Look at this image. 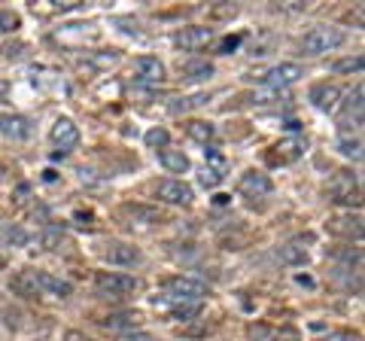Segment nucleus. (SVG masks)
Wrapping results in <instances>:
<instances>
[{
  "instance_id": "obj_1",
  "label": "nucleus",
  "mask_w": 365,
  "mask_h": 341,
  "mask_svg": "<svg viewBox=\"0 0 365 341\" xmlns=\"http://www.w3.org/2000/svg\"><path fill=\"white\" fill-rule=\"evenodd\" d=\"M347 34L341 28H332V25H319V28H311L302 37V52L304 55H326V52H335L338 46H344Z\"/></svg>"
},
{
  "instance_id": "obj_2",
  "label": "nucleus",
  "mask_w": 365,
  "mask_h": 341,
  "mask_svg": "<svg viewBox=\"0 0 365 341\" xmlns=\"http://www.w3.org/2000/svg\"><path fill=\"white\" fill-rule=\"evenodd\" d=\"M162 290L170 305H192V302H204L207 283H201L195 278H170V280H165Z\"/></svg>"
},
{
  "instance_id": "obj_3",
  "label": "nucleus",
  "mask_w": 365,
  "mask_h": 341,
  "mask_svg": "<svg viewBox=\"0 0 365 341\" xmlns=\"http://www.w3.org/2000/svg\"><path fill=\"white\" fill-rule=\"evenodd\" d=\"M329 201L335 204H344V208H359L362 204V192H359V180L347 174V170H338V174L329 180V189H326Z\"/></svg>"
},
{
  "instance_id": "obj_4",
  "label": "nucleus",
  "mask_w": 365,
  "mask_h": 341,
  "mask_svg": "<svg viewBox=\"0 0 365 341\" xmlns=\"http://www.w3.org/2000/svg\"><path fill=\"white\" fill-rule=\"evenodd\" d=\"M302 76H304V71H302L299 61H283V64H277V67H271V71L262 76V83H265L271 92H280V88L295 86Z\"/></svg>"
},
{
  "instance_id": "obj_5",
  "label": "nucleus",
  "mask_w": 365,
  "mask_h": 341,
  "mask_svg": "<svg viewBox=\"0 0 365 341\" xmlns=\"http://www.w3.org/2000/svg\"><path fill=\"white\" fill-rule=\"evenodd\" d=\"M95 287L104 295H128L137 290V280L131 275H122V271H101L95 278Z\"/></svg>"
},
{
  "instance_id": "obj_6",
  "label": "nucleus",
  "mask_w": 365,
  "mask_h": 341,
  "mask_svg": "<svg viewBox=\"0 0 365 341\" xmlns=\"http://www.w3.org/2000/svg\"><path fill=\"white\" fill-rule=\"evenodd\" d=\"M0 134H4L6 141H28L34 134V125L28 116H21V113H0Z\"/></svg>"
},
{
  "instance_id": "obj_7",
  "label": "nucleus",
  "mask_w": 365,
  "mask_h": 341,
  "mask_svg": "<svg viewBox=\"0 0 365 341\" xmlns=\"http://www.w3.org/2000/svg\"><path fill=\"white\" fill-rule=\"evenodd\" d=\"M49 138H52V143L58 146L61 156H64V153H71L73 146L79 143V128H76V122H73V119L61 116V119H55L52 131H49Z\"/></svg>"
},
{
  "instance_id": "obj_8",
  "label": "nucleus",
  "mask_w": 365,
  "mask_h": 341,
  "mask_svg": "<svg viewBox=\"0 0 365 341\" xmlns=\"http://www.w3.org/2000/svg\"><path fill=\"white\" fill-rule=\"evenodd\" d=\"M155 198L165 204H192V186L182 183V180H162L155 186Z\"/></svg>"
},
{
  "instance_id": "obj_9",
  "label": "nucleus",
  "mask_w": 365,
  "mask_h": 341,
  "mask_svg": "<svg viewBox=\"0 0 365 341\" xmlns=\"http://www.w3.org/2000/svg\"><path fill=\"white\" fill-rule=\"evenodd\" d=\"M134 76H137V83L158 86V83H165V64L153 58V55H140V58H134Z\"/></svg>"
},
{
  "instance_id": "obj_10",
  "label": "nucleus",
  "mask_w": 365,
  "mask_h": 341,
  "mask_svg": "<svg viewBox=\"0 0 365 341\" xmlns=\"http://www.w3.org/2000/svg\"><path fill=\"white\" fill-rule=\"evenodd\" d=\"M213 40V31L210 28H182L177 37H174V46L177 49H182V52H198V49H204L207 43Z\"/></svg>"
},
{
  "instance_id": "obj_11",
  "label": "nucleus",
  "mask_w": 365,
  "mask_h": 341,
  "mask_svg": "<svg viewBox=\"0 0 365 341\" xmlns=\"http://www.w3.org/2000/svg\"><path fill=\"white\" fill-rule=\"evenodd\" d=\"M326 229H329V235H335V238H362V217L359 213H341V217H332L326 223Z\"/></svg>"
},
{
  "instance_id": "obj_12",
  "label": "nucleus",
  "mask_w": 365,
  "mask_h": 341,
  "mask_svg": "<svg viewBox=\"0 0 365 341\" xmlns=\"http://www.w3.org/2000/svg\"><path fill=\"white\" fill-rule=\"evenodd\" d=\"M237 189H241V195H247V198H262L274 189V183H271L268 174H262V170H247V174L237 180Z\"/></svg>"
},
{
  "instance_id": "obj_13",
  "label": "nucleus",
  "mask_w": 365,
  "mask_h": 341,
  "mask_svg": "<svg viewBox=\"0 0 365 341\" xmlns=\"http://www.w3.org/2000/svg\"><path fill=\"white\" fill-rule=\"evenodd\" d=\"M311 104L323 113H335L341 107V88L332 83H319L311 88Z\"/></svg>"
},
{
  "instance_id": "obj_14",
  "label": "nucleus",
  "mask_w": 365,
  "mask_h": 341,
  "mask_svg": "<svg viewBox=\"0 0 365 341\" xmlns=\"http://www.w3.org/2000/svg\"><path fill=\"white\" fill-rule=\"evenodd\" d=\"M304 150H307V141L304 138H287V141H280L277 146H274L271 162H280V165L299 162V158L304 156Z\"/></svg>"
},
{
  "instance_id": "obj_15",
  "label": "nucleus",
  "mask_w": 365,
  "mask_h": 341,
  "mask_svg": "<svg viewBox=\"0 0 365 341\" xmlns=\"http://www.w3.org/2000/svg\"><path fill=\"white\" fill-rule=\"evenodd\" d=\"M362 86H356L353 92L347 95V101L341 107H344V116H341V128H350V122H353V128H359L362 125Z\"/></svg>"
},
{
  "instance_id": "obj_16",
  "label": "nucleus",
  "mask_w": 365,
  "mask_h": 341,
  "mask_svg": "<svg viewBox=\"0 0 365 341\" xmlns=\"http://www.w3.org/2000/svg\"><path fill=\"white\" fill-rule=\"evenodd\" d=\"M34 280H37L40 292L58 295V299H67V295L73 292V287H71V283H67V280H61V278H55V275H49V271H34Z\"/></svg>"
},
{
  "instance_id": "obj_17",
  "label": "nucleus",
  "mask_w": 365,
  "mask_h": 341,
  "mask_svg": "<svg viewBox=\"0 0 365 341\" xmlns=\"http://www.w3.org/2000/svg\"><path fill=\"white\" fill-rule=\"evenodd\" d=\"M107 263H110V265H122V268L137 265V263H140V250L131 247V244H110Z\"/></svg>"
},
{
  "instance_id": "obj_18",
  "label": "nucleus",
  "mask_w": 365,
  "mask_h": 341,
  "mask_svg": "<svg viewBox=\"0 0 365 341\" xmlns=\"http://www.w3.org/2000/svg\"><path fill=\"white\" fill-rule=\"evenodd\" d=\"M277 259L283 265H304L307 263V247H304V238H295V241L283 244L277 250Z\"/></svg>"
},
{
  "instance_id": "obj_19",
  "label": "nucleus",
  "mask_w": 365,
  "mask_h": 341,
  "mask_svg": "<svg viewBox=\"0 0 365 341\" xmlns=\"http://www.w3.org/2000/svg\"><path fill=\"white\" fill-rule=\"evenodd\" d=\"M158 162H162V168L168 170V174H186L189 170V158L186 153H180V150H158Z\"/></svg>"
},
{
  "instance_id": "obj_20",
  "label": "nucleus",
  "mask_w": 365,
  "mask_h": 341,
  "mask_svg": "<svg viewBox=\"0 0 365 341\" xmlns=\"http://www.w3.org/2000/svg\"><path fill=\"white\" fill-rule=\"evenodd\" d=\"M122 213H125V217H131L134 223H143V225L162 223V213H158L155 208H140V204H125Z\"/></svg>"
},
{
  "instance_id": "obj_21",
  "label": "nucleus",
  "mask_w": 365,
  "mask_h": 341,
  "mask_svg": "<svg viewBox=\"0 0 365 341\" xmlns=\"http://www.w3.org/2000/svg\"><path fill=\"white\" fill-rule=\"evenodd\" d=\"M13 292L25 295V299H37V295H43L37 280H34V271H19V275L13 278Z\"/></svg>"
},
{
  "instance_id": "obj_22",
  "label": "nucleus",
  "mask_w": 365,
  "mask_h": 341,
  "mask_svg": "<svg viewBox=\"0 0 365 341\" xmlns=\"http://www.w3.org/2000/svg\"><path fill=\"white\" fill-rule=\"evenodd\" d=\"M137 320H140L137 314H113V317H107V320H101V326L110 329V332H122L125 335V332H134Z\"/></svg>"
},
{
  "instance_id": "obj_23",
  "label": "nucleus",
  "mask_w": 365,
  "mask_h": 341,
  "mask_svg": "<svg viewBox=\"0 0 365 341\" xmlns=\"http://www.w3.org/2000/svg\"><path fill=\"white\" fill-rule=\"evenodd\" d=\"M186 134H189L192 141H198V143L207 146V143L216 138V125H213V122H204V119H192V122L186 125Z\"/></svg>"
},
{
  "instance_id": "obj_24",
  "label": "nucleus",
  "mask_w": 365,
  "mask_h": 341,
  "mask_svg": "<svg viewBox=\"0 0 365 341\" xmlns=\"http://www.w3.org/2000/svg\"><path fill=\"white\" fill-rule=\"evenodd\" d=\"M182 76H186V79H195V83H198V79H210L213 76V64L210 61H186V64H182Z\"/></svg>"
},
{
  "instance_id": "obj_25",
  "label": "nucleus",
  "mask_w": 365,
  "mask_h": 341,
  "mask_svg": "<svg viewBox=\"0 0 365 341\" xmlns=\"http://www.w3.org/2000/svg\"><path fill=\"white\" fill-rule=\"evenodd\" d=\"M40 244H43L46 250H64L71 241H67V235H64L61 229H55V225H49V229H43Z\"/></svg>"
},
{
  "instance_id": "obj_26",
  "label": "nucleus",
  "mask_w": 365,
  "mask_h": 341,
  "mask_svg": "<svg viewBox=\"0 0 365 341\" xmlns=\"http://www.w3.org/2000/svg\"><path fill=\"white\" fill-rule=\"evenodd\" d=\"M204 158H207V170H213V174H220V177H225V170H228V158L216 150V146H207L204 150Z\"/></svg>"
},
{
  "instance_id": "obj_27",
  "label": "nucleus",
  "mask_w": 365,
  "mask_h": 341,
  "mask_svg": "<svg viewBox=\"0 0 365 341\" xmlns=\"http://www.w3.org/2000/svg\"><path fill=\"white\" fill-rule=\"evenodd\" d=\"M338 153L344 158H353V162H359L362 158V141L359 138H341L338 141Z\"/></svg>"
},
{
  "instance_id": "obj_28",
  "label": "nucleus",
  "mask_w": 365,
  "mask_h": 341,
  "mask_svg": "<svg viewBox=\"0 0 365 341\" xmlns=\"http://www.w3.org/2000/svg\"><path fill=\"white\" fill-rule=\"evenodd\" d=\"M201 308H204L201 302H192V305H174V308H170V314H174V320L189 323V320H195V317L201 314Z\"/></svg>"
},
{
  "instance_id": "obj_29",
  "label": "nucleus",
  "mask_w": 365,
  "mask_h": 341,
  "mask_svg": "<svg viewBox=\"0 0 365 341\" xmlns=\"http://www.w3.org/2000/svg\"><path fill=\"white\" fill-rule=\"evenodd\" d=\"M168 143H170L168 128H150L146 131V146H153V150H165Z\"/></svg>"
},
{
  "instance_id": "obj_30",
  "label": "nucleus",
  "mask_w": 365,
  "mask_h": 341,
  "mask_svg": "<svg viewBox=\"0 0 365 341\" xmlns=\"http://www.w3.org/2000/svg\"><path fill=\"white\" fill-rule=\"evenodd\" d=\"M338 73H362V55H353V58H341L335 61Z\"/></svg>"
},
{
  "instance_id": "obj_31",
  "label": "nucleus",
  "mask_w": 365,
  "mask_h": 341,
  "mask_svg": "<svg viewBox=\"0 0 365 341\" xmlns=\"http://www.w3.org/2000/svg\"><path fill=\"white\" fill-rule=\"evenodd\" d=\"M19 28V16L13 13V9H0V34H9Z\"/></svg>"
},
{
  "instance_id": "obj_32",
  "label": "nucleus",
  "mask_w": 365,
  "mask_h": 341,
  "mask_svg": "<svg viewBox=\"0 0 365 341\" xmlns=\"http://www.w3.org/2000/svg\"><path fill=\"white\" fill-rule=\"evenodd\" d=\"M198 180H201V186H204V189H213V186H220V183H222V177H220V174H213V170H207V168L201 170V177H198Z\"/></svg>"
},
{
  "instance_id": "obj_33",
  "label": "nucleus",
  "mask_w": 365,
  "mask_h": 341,
  "mask_svg": "<svg viewBox=\"0 0 365 341\" xmlns=\"http://www.w3.org/2000/svg\"><path fill=\"white\" fill-rule=\"evenodd\" d=\"M4 238H6L9 244H25V241H28V235L21 232L19 225H13V229H4Z\"/></svg>"
},
{
  "instance_id": "obj_34",
  "label": "nucleus",
  "mask_w": 365,
  "mask_h": 341,
  "mask_svg": "<svg viewBox=\"0 0 365 341\" xmlns=\"http://www.w3.org/2000/svg\"><path fill=\"white\" fill-rule=\"evenodd\" d=\"M237 46H241V37H225V40L220 43V52L228 55V52H235Z\"/></svg>"
},
{
  "instance_id": "obj_35",
  "label": "nucleus",
  "mask_w": 365,
  "mask_h": 341,
  "mask_svg": "<svg viewBox=\"0 0 365 341\" xmlns=\"http://www.w3.org/2000/svg\"><path fill=\"white\" fill-rule=\"evenodd\" d=\"M319 341H359V335H353V332H329L326 338H319Z\"/></svg>"
},
{
  "instance_id": "obj_36",
  "label": "nucleus",
  "mask_w": 365,
  "mask_h": 341,
  "mask_svg": "<svg viewBox=\"0 0 365 341\" xmlns=\"http://www.w3.org/2000/svg\"><path fill=\"white\" fill-rule=\"evenodd\" d=\"M274 341H302V335L295 332V329H280V332L274 335Z\"/></svg>"
},
{
  "instance_id": "obj_37",
  "label": "nucleus",
  "mask_w": 365,
  "mask_h": 341,
  "mask_svg": "<svg viewBox=\"0 0 365 341\" xmlns=\"http://www.w3.org/2000/svg\"><path fill=\"white\" fill-rule=\"evenodd\" d=\"M125 341H155V338L146 335V332H137V329H134V332H125Z\"/></svg>"
},
{
  "instance_id": "obj_38",
  "label": "nucleus",
  "mask_w": 365,
  "mask_h": 341,
  "mask_svg": "<svg viewBox=\"0 0 365 341\" xmlns=\"http://www.w3.org/2000/svg\"><path fill=\"white\" fill-rule=\"evenodd\" d=\"M79 0H55V9H76Z\"/></svg>"
},
{
  "instance_id": "obj_39",
  "label": "nucleus",
  "mask_w": 365,
  "mask_h": 341,
  "mask_svg": "<svg viewBox=\"0 0 365 341\" xmlns=\"http://www.w3.org/2000/svg\"><path fill=\"white\" fill-rule=\"evenodd\" d=\"M67 341H91V338H86L83 332H67Z\"/></svg>"
},
{
  "instance_id": "obj_40",
  "label": "nucleus",
  "mask_w": 365,
  "mask_h": 341,
  "mask_svg": "<svg viewBox=\"0 0 365 341\" xmlns=\"http://www.w3.org/2000/svg\"><path fill=\"white\" fill-rule=\"evenodd\" d=\"M6 92H9V86L4 83V79H0V101H4V98H6Z\"/></svg>"
},
{
  "instance_id": "obj_41",
  "label": "nucleus",
  "mask_w": 365,
  "mask_h": 341,
  "mask_svg": "<svg viewBox=\"0 0 365 341\" xmlns=\"http://www.w3.org/2000/svg\"><path fill=\"white\" fill-rule=\"evenodd\" d=\"M295 280H299V283H304V287H314V280H311V278H304V275H299Z\"/></svg>"
},
{
  "instance_id": "obj_42",
  "label": "nucleus",
  "mask_w": 365,
  "mask_h": 341,
  "mask_svg": "<svg viewBox=\"0 0 365 341\" xmlns=\"http://www.w3.org/2000/svg\"><path fill=\"white\" fill-rule=\"evenodd\" d=\"M0 174H6V170H4V165H0Z\"/></svg>"
}]
</instances>
